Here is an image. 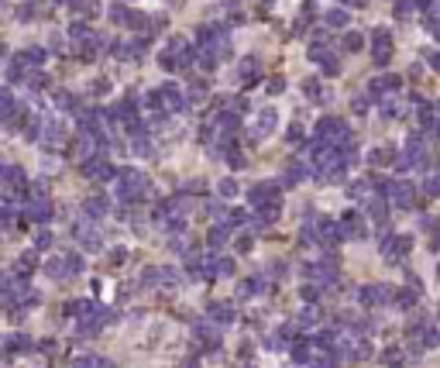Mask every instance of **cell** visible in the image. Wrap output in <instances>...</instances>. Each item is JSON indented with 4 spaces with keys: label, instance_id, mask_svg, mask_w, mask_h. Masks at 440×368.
<instances>
[{
    "label": "cell",
    "instance_id": "cell-1",
    "mask_svg": "<svg viewBox=\"0 0 440 368\" xmlns=\"http://www.w3.org/2000/svg\"><path fill=\"white\" fill-rule=\"evenodd\" d=\"M423 189H427V193H434V196H440V176H430V179L423 183Z\"/></svg>",
    "mask_w": 440,
    "mask_h": 368
},
{
    "label": "cell",
    "instance_id": "cell-2",
    "mask_svg": "<svg viewBox=\"0 0 440 368\" xmlns=\"http://www.w3.org/2000/svg\"><path fill=\"white\" fill-rule=\"evenodd\" d=\"M327 21H330V24H348V14H344V10H330Z\"/></svg>",
    "mask_w": 440,
    "mask_h": 368
},
{
    "label": "cell",
    "instance_id": "cell-3",
    "mask_svg": "<svg viewBox=\"0 0 440 368\" xmlns=\"http://www.w3.org/2000/svg\"><path fill=\"white\" fill-rule=\"evenodd\" d=\"M409 10H413V7H409V0H399V7H396V14H399V17H409Z\"/></svg>",
    "mask_w": 440,
    "mask_h": 368
},
{
    "label": "cell",
    "instance_id": "cell-4",
    "mask_svg": "<svg viewBox=\"0 0 440 368\" xmlns=\"http://www.w3.org/2000/svg\"><path fill=\"white\" fill-rule=\"evenodd\" d=\"M427 59H430V66H434V69H440V52H430Z\"/></svg>",
    "mask_w": 440,
    "mask_h": 368
},
{
    "label": "cell",
    "instance_id": "cell-5",
    "mask_svg": "<svg viewBox=\"0 0 440 368\" xmlns=\"http://www.w3.org/2000/svg\"><path fill=\"white\" fill-rule=\"evenodd\" d=\"M416 7L420 10H434V0H416Z\"/></svg>",
    "mask_w": 440,
    "mask_h": 368
}]
</instances>
